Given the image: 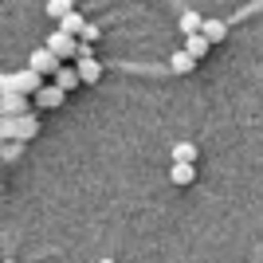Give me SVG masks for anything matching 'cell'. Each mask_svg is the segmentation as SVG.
Here are the masks:
<instances>
[{
	"instance_id": "1",
	"label": "cell",
	"mask_w": 263,
	"mask_h": 263,
	"mask_svg": "<svg viewBox=\"0 0 263 263\" xmlns=\"http://www.w3.org/2000/svg\"><path fill=\"white\" fill-rule=\"evenodd\" d=\"M40 134V122L32 114H16V118H0V138L4 142H32Z\"/></svg>"
},
{
	"instance_id": "2",
	"label": "cell",
	"mask_w": 263,
	"mask_h": 263,
	"mask_svg": "<svg viewBox=\"0 0 263 263\" xmlns=\"http://www.w3.org/2000/svg\"><path fill=\"white\" fill-rule=\"evenodd\" d=\"M44 87V75L32 71V67H24V71H8V75H0V90H20V95H40Z\"/></svg>"
},
{
	"instance_id": "3",
	"label": "cell",
	"mask_w": 263,
	"mask_h": 263,
	"mask_svg": "<svg viewBox=\"0 0 263 263\" xmlns=\"http://www.w3.org/2000/svg\"><path fill=\"white\" fill-rule=\"evenodd\" d=\"M44 47H51L59 59H75V55H79V35H67L63 28H55V32L47 35V44H44Z\"/></svg>"
},
{
	"instance_id": "4",
	"label": "cell",
	"mask_w": 263,
	"mask_h": 263,
	"mask_svg": "<svg viewBox=\"0 0 263 263\" xmlns=\"http://www.w3.org/2000/svg\"><path fill=\"white\" fill-rule=\"evenodd\" d=\"M28 102H32V95H20V90H4V95H0V118H16V114H28Z\"/></svg>"
},
{
	"instance_id": "5",
	"label": "cell",
	"mask_w": 263,
	"mask_h": 263,
	"mask_svg": "<svg viewBox=\"0 0 263 263\" xmlns=\"http://www.w3.org/2000/svg\"><path fill=\"white\" fill-rule=\"evenodd\" d=\"M28 67H32V71H40V75H55V71L63 67V59H59V55H55L51 47H40V51H32Z\"/></svg>"
},
{
	"instance_id": "6",
	"label": "cell",
	"mask_w": 263,
	"mask_h": 263,
	"mask_svg": "<svg viewBox=\"0 0 263 263\" xmlns=\"http://www.w3.org/2000/svg\"><path fill=\"white\" fill-rule=\"evenodd\" d=\"M35 102H40V106H63L67 102V90L63 87H55V83H44V87H40V95H35Z\"/></svg>"
},
{
	"instance_id": "7",
	"label": "cell",
	"mask_w": 263,
	"mask_h": 263,
	"mask_svg": "<svg viewBox=\"0 0 263 263\" xmlns=\"http://www.w3.org/2000/svg\"><path fill=\"white\" fill-rule=\"evenodd\" d=\"M169 181H173V185H193V181H197V165L193 161H173V169H169Z\"/></svg>"
},
{
	"instance_id": "8",
	"label": "cell",
	"mask_w": 263,
	"mask_h": 263,
	"mask_svg": "<svg viewBox=\"0 0 263 263\" xmlns=\"http://www.w3.org/2000/svg\"><path fill=\"white\" fill-rule=\"evenodd\" d=\"M197 63H200V59H197V55H189L185 47L169 55V71H173V75H189V71H193V67H197Z\"/></svg>"
},
{
	"instance_id": "9",
	"label": "cell",
	"mask_w": 263,
	"mask_h": 263,
	"mask_svg": "<svg viewBox=\"0 0 263 263\" xmlns=\"http://www.w3.org/2000/svg\"><path fill=\"white\" fill-rule=\"evenodd\" d=\"M51 83H55V87H63V90H75L79 83H83V75H79V67H59V71L51 75Z\"/></svg>"
},
{
	"instance_id": "10",
	"label": "cell",
	"mask_w": 263,
	"mask_h": 263,
	"mask_svg": "<svg viewBox=\"0 0 263 263\" xmlns=\"http://www.w3.org/2000/svg\"><path fill=\"white\" fill-rule=\"evenodd\" d=\"M209 47H212V40H209L204 32H193V35H185V51H189V55L204 59V55H209Z\"/></svg>"
},
{
	"instance_id": "11",
	"label": "cell",
	"mask_w": 263,
	"mask_h": 263,
	"mask_svg": "<svg viewBox=\"0 0 263 263\" xmlns=\"http://www.w3.org/2000/svg\"><path fill=\"white\" fill-rule=\"evenodd\" d=\"M79 75H83V83H99L102 79V67H99V59H79Z\"/></svg>"
},
{
	"instance_id": "12",
	"label": "cell",
	"mask_w": 263,
	"mask_h": 263,
	"mask_svg": "<svg viewBox=\"0 0 263 263\" xmlns=\"http://www.w3.org/2000/svg\"><path fill=\"white\" fill-rule=\"evenodd\" d=\"M59 28H63L67 35H83V28H87V20H83V12H67L63 20H59Z\"/></svg>"
},
{
	"instance_id": "13",
	"label": "cell",
	"mask_w": 263,
	"mask_h": 263,
	"mask_svg": "<svg viewBox=\"0 0 263 263\" xmlns=\"http://www.w3.org/2000/svg\"><path fill=\"white\" fill-rule=\"evenodd\" d=\"M67 12H75L71 0H47V16H51V20H63Z\"/></svg>"
},
{
	"instance_id": "14",
	"label": "cell",
	"mask_w": 263,
	"mask_h": 263,
	"mask_svg": "<svg viewBox=\"0 0 263 263\" xmlns=\"http://www.w3.org/2000/svg\"><path fill=\"white\" fill-rule=\"evenodd\" d=\"M200 28H204V20H200L197 12H181V32H185V35L200 32Z\"/></svg>"
},
{
	"instance_id": "15",
	"label": "cell",
	"mask_w": 263,
	"mask_h": 263,
	"mask_svg": "<svg viewBox=\"0 0 263 263\" xmlns=\"http://www.w3.org/2000/svg\"><path fill=\"white\" fill-rule=\"evenodd\" d=\"M173 161H197V145L193 142H177L173 145Z\"/></svg>"
},
{
	"instance_id": "16",
	"label": "cell",
	"mask_w": 263,
	"mask_h": 263,
	"mask_svg": "<svg viewBox=\"0 0 263 263\" xmlns=\"http://www.w3.org/2000/svg\"><path fill=\"white\" fill-rule=\"evenodd\" d=\"M200 32L209 35L212 44H220V40H224V35H228V28H224V24H220V20H204V28H200Z\"/></svg>"
},
{
	"instance_id": "17",
	"label": "cell",
	"mask_w": 263,
	"mask_h": 263,
	"mask_svg": "<svg viewBox=\"0 0 263 263\" xmlns=\"http://www.w3.org/2000/svg\"><path fill=\"white\" fill-rule=\"evenodd\" d=\"M79 59H95V44H87V40H79V55H75V63Z\"/></svg>"
},
{
	"instance_id": "18",
	"label": "cell",
	"mask_w": 263,
	"mask_h": 263,
	"mask_svg": "<svg viewBox=\"0 0 263 263\" xmlns=\"http://www.w3.org/2000/svg\"><path fill=\"white\" fill-rule=\"evenodd\" d=\"M79 40H87V44H95V40H99V28H95V24H87V28H83V35H79Z\"/></svg>"
},
{
	"instance_id": "19",
	"label": "cell",
	"mask_w": 263,
	"mask_h": 263,
	"mask_svg": "<svg viewBox=\"0 0 263 263\" xmlns=\"http://www.w3.org/2000/svg\"><path fill=\"white\" fill-rule=\"evenodd\" d=\"M16 154H20V145H16V142H4V161H16Z\"/></svg>"
},
{
	"instance_id": "20",
	"label": "cell",
	"mask_w": 263,
	"mask_h": 263,
	"mask_svg": "<svg viewBox=\"0 0 263 263\" xmlns=\"http://www.w3.org/2000/svg\"><path fill=\"white\" fill-rule=\"evenodd\" d=\"M99 263H114V259H99Z\"/></svg>"
},
{
	"instance_id": "21",
	"label": "cell",
	"mask_w": 263,
	"mask_h": 263,
	"mask_svg": "<svg viewBox=\"0 0 263 263\" xmlns=\"http://www.w3.org/2000/svg\"><path fill=\"white\" fill-rule=\"evenodd\" d=\"M4 263H16V259H4Z\"/></svg>"
}]
</instances>
